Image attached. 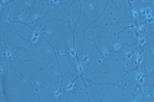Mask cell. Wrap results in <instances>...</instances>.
<instances>
[{
	"label": "cell",
	"instance_id": "7402d4cb",
	"mask_svg": "<svg viewBox=\"0 0 154 102\" xmlns=\"http://www.w3.org/2000/svg\"><path fill=\"white\" fill-rule=\"evenodd\" d=\"M67 102H80V101L77 100V97H76V95H75V94H72V92H70L69 101H67Z\"/></svg>",
	"mask_w": 154,
	"mask_h": 102
},
{
	"label": "cell",
	"instance_id": "9c48e42d",
	"mask_svg": "<svg viewBox=\"0 0 154 102\" xmlns=\"http://www.w3.org/2000/svg\"><path fill=\"white\" fill-rule=\"evenodd\" d=\"M57 55V62L62 75L65 73H73L76 76H81V66L79 59H77L75 52H66V54H56Z\"/></svg>",
	"mask_w": 154,
	"mask_h": 102
},
{
	"label": "cell",
	"instance_id": "5b68a950",
	"mask_svg": "<svg viewBox=\"0 0 154 102\" xmlns=\"http://www.w3.org/2000/svg\"><path fill=\"white\" fill-rule=\"evenodd\" d=\"M124 73L126 72L119 62L113 60L112 57H102L98 69L92 79V83H116V85H119Z\"/></svg>",
	"mask_w": 154,
	"mask_h": 102
},
{
	"label": "cell",
	"instance_id": "2e32d148",
	"mask_svg": "<svg viewBox=\"0 0 154 102\" xmlns=\"http://www.w3.org/2000/svg\"><path fill=\"white\" fill-rule=\"evenodd\" d=\"M61 4L67 10V13L70 14L71 20L75 24H79L81 19V2H77V0H62Z\"/></svg>",
	"mask_w": 154,
	"mask_h": 102
},
{
	"label": "cell",
	"instance_id": "ac0fdd59",
	"mask_svg": "<svg viewBox=\"0 0 154 102\" xmlns=\"http://www.w3.org/2000/svg\"><path fill=\"white\" fill-rule=\"evenodd\" d=\"M119 41L123 44V45H128V46H132V45H137V40H138V36L136 34V30L132 29V27H128V29H124L119 35Z\"/></svg>",
	"mask_w": 154,
	"mask_h": 102
},
{
	"label": "cell",
	"instance_id": "8992f818",
	"mask_svg": "<svg viewBox=\"0 0 154 102\" xmlns=\"http://www.w3.org/2000/svg\"><path fill=\"white\" fill-rule=\"evenodd\" d=\"M88 96L94 102H126L122 86L116 83H91Z\"/></svg>",
	"mask_w": 154,
	"mask_h": 102
},
{
	"label": "cell",
	"instance_id": "7a4b0ae2",
	"mask_svg": "<svg viewBox=\"0 0 154 102\" xmlns=\"http://www.w3.org/2000/svg\"><path fill=\"white\" fill-rule=\"evenodd\" d=\"M2 86L9 102H40L37 90L14 69L2 76Z\"/></svg>",
	"mask_w": 154,
	"mask_h": 102
},
{
	"label": "cell",
	"instance_id": "ffe728a7",
	"mask_svg": "<svg viewBox=\"0 0 154 102\" xmlns=\"http://www.w3.org/2000/svg\"><path fill=\"white\" fill-rule=\"evenodd\" d=\"M143 56V66L146 69L148 73H154V50L152 51H143L142 52Z\"/></svg>",
	"mask_w": 154,
	"mask_h": 102
},
{
	"label": "cell",
	"instance_id": "44dd1931",
	"mask_svg": "<svg viewBox=\"0 0 154 102\" xmlns=\"http://www.w3.org/2000/svg\"><path fill=\"white\" fill-rule=\"evenodd\" d=\"M79 76L73 75V73H65L62 75V83H61V91H71V87L73 85V82L76 81V79Z\"/></svg>",
	"mask_w": 154,
	"mask_h": 102
},
{
	"label": "cell",
	"instance_id": "30bf717a",
	"mask_svg": "<svg viewBox=\"0 0 154 102\" xmlns=\"http://www.w3.org/2000/svg\"><path fill=\"white\" fill-rule=\"evenodd\" d=\"M119 38L118 35L113 36H106V38H98L94 40V44L97 46L98 51L102 54L103 57H109L111 52L114 50V48L119 44Z\"/></svg>",
	"mask_w": 154,
	"mask_h": 102
},
{
	"label": "cell",
	"instance_id": "603a6c76",
	"mask_svg": "<svg viewBox=\"0 0 154 102\" xmlns=\"http://www.w3.org/2000/svg\"><path fill=\"white\" fill-rule=\"evenodd\" d=\"M143 102H154V97H153L152 95L147 94L146 96H144V100H143Z\"/></svg>",
	"mask_w": 154,
	"mask_h": 102
},
{
	"label": "cell",
	"instance_id": "9a60e30c",
	"mask_svg": "<svg viewBox=\"0 0 154 102\" xmlns=\"http://www.w3.org/2000/svg\"><path fill=\"white\" fill-rule=\"evenodd\" d=\"M11 27L21 36L23 39H25L29 42H32L35 40V38L37 36L32 25H27V24H24V23H11Z\"/></svg>",
	"mask_w": 154,
	"mask_h": 102
},
{
	"label": "cell",
	"instance_id": "3957f363",
	"mask_svg": "<svg viewBox=\"0 0 154 102\" xmlns=\"http://www.w3.org/2000/svg\"><path fill=\"white\" fill-rule=\"evenodd\" d=\"M13 69L16 70L17 72H20L36 90H40V87L44 85V83L52 81L56 76H59L61 73V71L54 70L51 67H46V69L38 67L31 60L23 62L20 65H16V66Z\"/></svg>",
	"mask_w": 154,
	"mask_h": 102
},
{
	"label": "cell",
	"instance_id": "ba28073f",
	"mask_svg": "<svg viewBox=\"0 0 154 102\" xmlns=\"http://www.w3.org/2000/svg\"><path fill=\"white\" fill-rule=\"evenodd\" d=\"M2 13H4L11 23H24L27 25H32L30 8L24 0L9 2L6 10H2Z\"/></svg>",
	"mask_w": 154,
	"mask_h": 102
},
{
	"label": "cell",
	"instance_id": "5bb4252c",
	"mask_svg": "<svg viewBox=\"0 0 154 102\" xmlns=\"http://www.w3.org/2000/svg\"><path fill=\"white\" fill-rule=\"evenodd\" d=\"M134 52H137V46L136 45H123L122 42H119L117 46L114 48V50L111 52V56L113 60H116L117 62H122L123 60H126L127 57H129L131 55H133Z\"/></svg>",
	"mask_w": 154,
	"mask_h": 102
},
{
	"label": "cell",
	"instance_id": "e0dca14e",
	"mask_svg": "<svg viewBox=\"0 0 154 102\" xmlns=\"http://www.w3.org/2000/svg\"><path fill=\"white\" fill-rule=\"evenodd\" d=\"M81 56L86 57H93V59H102V54L98 51L97 46L94 44V40H86L83 42V48H82V54Z\"/></svg>",
	"mask_w": 154,
	"mask_h": 102
},
{
	"label": "cell",
	"instance_id": "277c9868",
	"mask_svg": "<svg viewBox=\"0 0 154 102\" xmlns=\"http://www.w3.org/2000/svg\"><path fill=\"white\" fill-rule=\"evenodd\" d=\"M31 61L41 69L51 67L54 70L60 71L56 51L50 45V42H47V40H45L41 35H37L35 40L32 41Z\"/></svg>",
	"mask_w": 154,
	"mask_h": 102
},
{
	"label": "cell",
	"instance_id": "52a82bcc",
	"mask_svg": "<svg viewBox=\"0 0 154 102\" xmlns=\"http://www.w3.org/2000/svg\"><path fill=\"white\" fill-rule=\"evenodd\" d=\"M106 0H82L81 2V19L79 24L85 25L88 27L91 24H93L96 20L100 19V16L104 11L107 6Z\"/></svg>",
	"mask_w": 154,
	"mask_h": 102
},
{
	"label": "cell",
	"instance_id": "6da1fadb",
	"mask_svg": "<svg viewBox=\"0 0 154 102\" xmlns=\"http://www.w3.org/2000/svg\"><path fill=\"white\" fill-rule=\"evenodd\" d=\"M54 48L56 54L75 52V23H65L57 20H47L40 34Z\"/></svg>",
	"mask_w": 154,
	"mask_h": 102
},
{
	"label": "cell",
	"instance_id": "8fae6325",
	"mask_svg": "<svg viewBox=\"0 0 154 102\" xmlns=\"http://www.w3.org/2000/svg\"><path fill=\"white\" fill-rule=\"evenodd\" d=\"M26 4L30 8L32 23H34V21L41 20L47 16V13L50 10L51 2H46V0H41V2H38V0H31V2H26Z\"/></svg>",
	"mask_w": 154,
	"mask_h": 102
},
{
	"label": "cell",
	"instance_id": "d6986e66",
	"mask_svg": "<svg viewBox=\"0 0 154 102\" xmlns=\"http://www.w3.org/2000/svg\"><path fill=\"white\" fill-rule=\"evenodd\" d=\"M122 67L124 70V72H129V71H133L136 70L138 66H139V52H134L133 55H131L129 57H127L126 60H123L121 62Z\"/></svg>",
	"mask_w": 154,
	"mask_h": 102
},
{
	"label": "cell",
	"instance_id": "4fadbf2b",
	"mask_svg": "<svg viewBox=\"0 0 154 102\" xmlns=\"http://www.w3.org/2000/svg\"><path fill=\"white\" fill-rule=\"evenodd\" d=\"M46 17H47V20H57V21H65V23L72 21L70 14L67 13V10L62 6L61 2H51L50 10L47 13Z\"/></svg>",
	"mask_w": 154,
	"mask_h": 102
},
{
	"label": "cell",
	"instance_id": "7c38bea8",
	"mask_svg": "<svg viewBox=\"0 0 154 102\" xmlns=\"http://www.w3.org/2000/svg\"><path fill=\"white\" fill-rule=\"evenodd\" d=\"M117 23L119 26H122L123 29H128L134 24V16L132 13V6L129 2H124L122 0L119 5V11L117 16Z\"/></svg>",
	"mask_w": 154,
	"mask_h": 102
}]
</instances>
